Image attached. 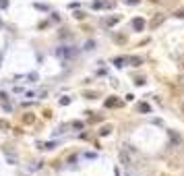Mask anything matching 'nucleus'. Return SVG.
I'll return each mask as SVG.
<instances>
[{"label":"nucleus","mask_w":184,"mask_h":176,"mask_svg":"<svg viewBox=\"0 0 184 176\" xmlns=\"http://www.w3.org/2000/svg\"><path fill=\"white\" fill-rule=\"evenodd\" d=\"M139 110H141V112H147V114H149V112H151V106H149V104H141V106H139Z\"/></svg>","instance_id":"obj_8"},{"label":"nucleus","mask_w":184,"mask_h":176,"mask_svg":"<svg viewBox=\"0 0 184 176\" xmlns=\"http://www.w3.org/2000/svg\"><path fill=\"white\" fill-rule=\"evenodd\" d=\"M120 160H122V164H124V166H130V164H133V157L128 156V147L120 151Z\"/></svg>","instance_id":"obj_1"},{"label":"nucleus","mask_w":184,"mask_h":176,"mask_svg":"<svg viewBox=\"0 0 184 176\" xmlns=\"http://www.w3.org/2000/svg\"><path fill=\"white\" fill-rule=\"evenodd\" d=\"M124 62H128V58H114L116 66H124Z\"/></svg>","instance_id":"obj_6"},{"label":"nucleus","mask_w":184,"mask_h":176,"mask_svg":"<svg viewBox=\"0 0 184 176\" xmlns=\"http://www.w3.org/2000/svg\"><path fill=\"white\" fill-rule=\"evenodd\" d=\"M70 54H73V52H70L68 48H64V50H58V56H60V58H64V56H70Z\"/></svg>","instance_id":"obj_7"},{"label":"nucleus","mask_w":184,"mask_h":176,"mask_svg":"<svg viewBox=\"0 0 184 176\" xmlns=\"http://www.w3.org/2000/svg\"><path fill=\"white\" fill-rule=\"evenodd\" d=\"M118 23V17H114V19H108V25H116Z\"/></svg>","instance_id":"obj_10"},{"label":"nucleus","mask_w":184,"mask_h":176,"mask_svg":"<svg viewBox=\"0 0 184 176\" xmlns=\"http://www.w3.org/2000/svg\"><path fill=\"white\" fill-rule=\"evenodd\" d=\"M170 137H172V143H174V145H180V141H182V139H180L174 131H170Z\"/></svg>","instance_id":"obj_5"},{"label":"nucleus","mask_w":184,"mask_h":176,"mask_svg":"<svg viewBox=\"0 0 184 176\" xmlns=\"http://www.w3.org/2000/svg\"><path fill=\"white\" fill-rule=\"evenodd\" d=\"M133 29L134 31H143L145 29V21L143 19H133Z\"/></svg>","instance_id":"obj_2"},{"label":"nucleus","mask_w":184,"mask_h":176,"mask_svg":"<svg viewBox=\"0 0 184 176\" xmlns=\"http://www.w3.org/2000/svg\"><path fill=\"white\" fill-rule=\"evenodd\" d=\"M106 106H108V108H110V106H118V102H116V100H108V102H106Z\"/></svg>","instance_id":"obj_9"},{"label":"nucleus","mask_w":184,"mask_h":176,"mask_svg":"<svg viewBox=\"0 0 184 176\" xmlns=\"http://www.w3.org/2000/svg\"><path fill=\"white\" fill-rule=\"evenodd\" d=\"M0 129H8V122H6V120H0Z\"/></svg>","instance_id":"obj_11"},{"label":"nucleus","mask_w":184,"mask_h":176,"mask_svg":"<svg viewBox=\"0 0 184 176\" xmlns=\"http://www.w3.org/2000/svg\"><path fill=\"white\" fill-rule=\"evenodd\" d=\"M161 21H164V15H157V17H155L153 21H151V27H153V29H155V27H157L159 23H161Z\"/></svg>","instance_id":"obj_4"},{"label":"nucleus","mask_w":184,"mask_h":176,"mask_svg":"<svg viewBox=\"0 0 184 176\" xmlns=\"http://www.w3.org/2000/svg\"><path fill=\"white\" fill-rule=\"evenodd\" d=\"M128 62H130V64H133V66H141V62H143V58H139V56H130V58H128Z\"/></svg>","instance_id":"obj_3"},{"label":"nucleus","mask_w":184,"mask_h":176,"mask_svg":"<svg viewBox=\"0 0 184 176\" xmlns=\"http://www.w3.org/2000/svg\"><path fill=\"white\" fill-rule=\"evenodd\" d=\"M126 4H139V0H126Z\"/></svg>","instance_id":"obj_13"},{"label":"nucleus","mask_w":184,"mask_h":176,"mask_svg":"<svg viewBox=\"0 0 184 176\" xmlns=\"http://www.w3.org/2000/svg\"><path fill=\"white\" fill-rule=\"evenodd\" d=\"M176 17H178V19H184V8L178 10V13H176Z\"/></svg>","instance_id":"obj_12"}]
</instances>
